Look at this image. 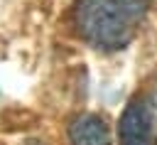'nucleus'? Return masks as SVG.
Listing matches in <instances>:
<instances>
[{"label": "nucleus", "mask_w": 157, "mask_h": 145, "mask_svg": "<svg viewBox=\"0 0 157 145\" xmlns=\"http://www.w3.org/2000/svg\"><path fill=\"white\" fill-rule=\"evenodd\" d=\"M147 5L150 0H78L76 29L98 49H120L132 39Z\"/></svg>", "instance_id": "obj_1"}, {"label": "nucleus", "mask_w": 157, "mask_h": 145, "mask_svg": "<svg viewBox=\"0 0 157 145\" xmlns=\"http://www.w3.org/2000/svg\"><path fill=\"white\" fill-rule=\"evenodd\" d=\"M120 145H152V108L147 98H132L118 123Z\"/></svg>", "instance_id": "obj_2"}, {"label": "nucleus", "mask_w": 157, "mask_h": 145, "mask_svg": "<svg viewBox=\"0 0 157 145\" xmlns=\"http://www.w3.org/2000/svg\"><path fill=\"white\" fill-rule=\"evenodd\" d=\"M69 140L71 145H110V133L101 116L86 113L69 125Z\"/></svg>", "instance_id": "obj_3"}, {"label": "nucleus", "mask_w": 157, "mask_h": 145, "mask_svg": "<svg viewBox=\"0 0 157 145\" xmlns=\"http://www.w3.org/2000/svg\"><path fill=\"white\" fill-rule=\"evenodd\" d=\"M155 145H157V143H155Z\"/></svg>", "instance_id": "obj_4"}]
</instances>
